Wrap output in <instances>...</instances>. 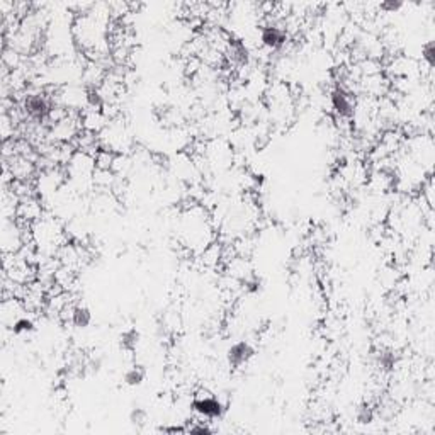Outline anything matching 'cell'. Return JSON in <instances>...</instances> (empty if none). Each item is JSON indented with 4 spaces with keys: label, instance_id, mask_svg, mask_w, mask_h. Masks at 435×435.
Instances as JSON below:
<instances>
[{
    "label": "cell",
    "instance_id": "7c38bea8",
    "mask_svg": "<svg viewBox=\"0 0 435 435\" xmlns=\"http://www.w3.org/2000/svg\"><path fill=\"white\" fill-rule=\"evenodd\" d=\"M422 60L425 61L427 67H429V68H432L434 65H435V45H434V41H429V43H425V45H423Z\"/></svg>",
    "mask_w": 435,
    "mask_h": 435
},
{
    "label": "cell",
    "instance_id": "6da1fadb",
    "mask_svg": "<svg viewBox=\"0 0 435 435\" xmlns=\"http://www.w3.org/2000/svg\"><path fill=\"white\" fill-rule=\"evenodd\" d=\"M177 240L189 252L199 253L218 240V228L209 209L201 202L192 201L179 213Z\"/></svg>",
    "mask_w": 435,
    "mask_h": 435
},
{
    "label": "cell",
    "instance_id": "8992f818",
    "mask_svg": "<svg viewBox=\"0 0 435 435\" xmlns=\"http://www.w3.org/2000/svg\"><path fill=\"white\" fill-rule=\"evenodd\" d=\"M330 103H332L333 111H335L337 119H347V121H352V112H354V104L355 97L350 92H347L342 87H337L335 90L330 96Z\"/></svg>",
    "mask_w": 435,
    "mask_h": 435
},
{
    "label": "cell",
    "instance_id": "277c9868",
    "mask_svg": "<svg viewBox=\"0 0 435 435\" xmlns=\"http://www.w3.org/2000/svg\"><path fill=\"white\" fill-rule=\"evenodd\" d=\"M43 199L39 195H29V198L21 199L19 208H17V218L19 223L31 226L36 220H39L45 215V208H43Z\"/></svg>",
    "mask_w": 435,
    "mask_h": 435
},
{
    "label": "cell",
    "instance_id": "7a4b0ae2",
    "mask_svg": "<svg viewBox=\"0 0 435 435\" xmlns=\"http://www.w3.org/2000/svg\"><path fill=\"white\" fill-rule=\"evenodd\" d=\"M31 242L41 255L56 257L58 250L68 242V233L63 223L52 213H45L29 226Z\"/></svg>",
    "mask_w": 435,
    "mask_h": 435
},
{
    "label": "cell",
    "instance_id": "3957f363",
    "mask_svg": "<svg viewBox=\"0 0 435 435\" xmlns=\"http://www.w3.org/2000/svg\"><path fill=\"white\" fill-rule=\"evenodd\" d=\"M192 410L198 413L201 418L206 420H215L220 418L223 415L224 407L216 396H213L209 391H198L192 398Z\"/></svg>",
    "mask_w": 435,
    "mask_h": 435
},
{
    "label": "cell",
    "instance_id": "ba28073f",
    "mask_svg": "<svg viewBox=\"0 0 435 435\" xmlns=\"http://www.w3.org/2000/svg\"><path fill=\"white\" fill-rule=\"evenodd\" d=\"M253 354H255V349H253L252 343H250L248 340H238V342H235L233 346L228 349V364H230L231 368H242V365H245L246 362L253 357Z\"/></svg>",
    "mask_w": 435,
    "mask_h": 435
},
{
    "label": "cell",
    "instance_id": "8fae6325",
    "mask_svg": "<svg viewBox=\"0 0 435 435\" xmlns=\"http://www.w3.org/2000/svg\"><path fill=\"white\" fill-rule=\"evenodd\" d=\"M10 330H12V333H16V335H28V333H31L32 330H34V321L26 315V317L21 318Z\"/></svg>",
    "mask_w": 435,
    "mask_h": 435
},
{
    "label": "cell",
    "instance_id": "30bf717a",
    "mask_svg": "<svg viewBox=\"0 0 435 435\" xmlns=\"http://www.w3.org/2000/svg\"><path fill=\"white\" fill-rule=\"evenodd\" d=\"M145 376H147V372H145V369L141 368V365H131V368L125 372V383L128 384V386H140L145 381Z\"/></svg>",
    "mask_w": 435,
    "mask_h": 435
},
{
    "label": "cell",
    "instance_id": "52a82bcc",
    "mask_svg": "<svg viewBox=\"0 0 435 435\" xmlns=\"http://www.w3.org/2000/svg\"><path fill=\"white\" fill-rule=\"evenodd\" d=\"M28 310L21 298H3L2 299V323L6 328H12L23 317H26Z\"/></svg>",
    "mask_w": 435,
    "mask_h": 435
},
{
    "label": "cell",
    "instance_id": "9c48e42d",
    "mask_svg": "<svg viewBox=\"0 0 435 435\" xmlns=\"http://www.w3.org/2000/svg\"><path fill=\"white\" fill-rule=\"evenodd\" d=\"M92 321V313H90L89 308L82 303H75L74 310H72L70 323L78 326V328H85Z\"/></svg>",
    "mask_w": 435,
    "mask_h": 435
},
{
    "label": "cell",
    "instance_id": "4fadbf2b",
    "mask_svg": "<svg viewBox=\"0 0 435 435\" xmlns=\"http://www.w3.org/2000/svg\"><path fill=\"white\" fill-rule=\"evenodd\" d=\"M131 422L135 423V425H143L145 422H147V412L141 408H135L131 412Z\"/></svg>",
    "mask_w": 435,
    "mask_h": 435
},
{
    "label": "cell",
    "instance_id": "5b68a950",
    "mask_svg": "<svg viewBox=\"0 0 435 435\" xmlns=\"http://www.w3.org/2000/svg\"><path fill=\"white\" fill-rule=\"evenodd\" d=\"M288 41L284 24L279 23H266L260 29V45L266 50H279Z\"/></svg>",
    "mask_w": 435,
    "mask_h": 435
}]
</instances>
